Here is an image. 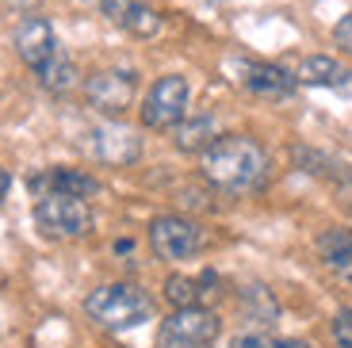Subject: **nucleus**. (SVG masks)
I'll return each mask as SVG.
<instances>
[{
  "instance_id": "2",
  "label": "nucleus",
  "mask_w": 352,
  "mask_h": 348,
  "mask_svg": "<svg viewBox=\"0 0 352 348\" xmlns=\"http://www.w3.org/2000/svg\"><path fill=\"white\" fill-rule=\"evenodd\" d=\"M85 314L100 329L123 333V329H138L153 318V303L146 291H138L134 283H104L85 298Z\"/></svg>"
},
{
  "instance_id": "17",
  "label": "nucleus",
  "mask_w": 352,
  "mask_h": 348,
  "mask_svg": "<svg viewBox=\"0 0 352 348\" xmlns=\"http://www.w3.org/2000/svg\"><path fill=\"white\" fill-rule=\"evenodd\" d=\"M38 85L46 88V92H54V96H65V92H73V85H77V65H73V58L65 50H58L50 61H46L43 69L35 73Z\"/></svg>"
},
{
  "instance_id": "11",
  "label": "nucleus",
  "mask_w": 352,
  "mask_h": 348,
  "mask_svg": "<svg viewBox=\"0 0 352 348\" xmlns=\"http://www.w3.org/2000/svg\"><path fill=\"white\" fill-rule=\"evenodd\" d=\"M27 188H31V195H80V199H92V195L100 192L96 176L80 173V168H65V165H54V168H43V173H35L31 180H27Z\"/></svg>"
},
{
  "instance_id": "1",
  "label": "nucleus",
  "mask_w": 352,
  "mask_h": 348,
  "mask_svg": "<svg viewBox=\"0 0 352 348\" xmlns=\"http://www.w3.org/2000/svg\"><path fill=\"white\" fill-rule=\"evenodd\" d=\"M203 176L222 192H256L268 180V153L261 142L245 138V134H219L203 149Z\"/></svg>"
},
{
  "instance_id": "21",
  "label": "nucleus",
  "mask_w": 352,
  "mask_h": 348,
  "mask_svg": "<svg viewBox=\"0 0 352 348\" xmlns=\"http://www.w3.org/2000/svg\"><path fill=\"white\" fill-rule=\"evenodd\" d=\"M333 39H337V46H344V50H352V12L341 19V23L333 27Z\"/></svg>"
},
{
  "instance_id": "20",
  "label": "nucleus",
  "mask_w": 352,
  "mask_h": 348,
  "mask_svg": "<svg viewBox=\"0 0 352 348\" xmlns=\"http://www.w3.org/2000/svg\"><path fill=\"white\" fill-rule=\"evenodd\" d=\"M333 340L341 348H352V310H337V318H333Z\"/></svg>"
},
{
  "instance_id": "18",
  "label": "nucleus",
  "mask_w": 352,
  "mask_h": 348,
  "mask_svg": "<svg viewBox=\"0 0 352 348\" xmlns=\"http://www.w3.org/2000/svg\"><path fill=\"white\" fill-rule=\"evenodd\" d=\"M241 310H245V318H253L256 325H268V322H276L280 306L268 298V291H264V287H249L245 295H241Z\"/></svg>"
},
{
  "instance_id": "3",
  "label": "nucleus",
  "mask_w": 352,
  "mask_h": 348,
  "mask_svg": "<svg viewBox=\"0 0 352 348\" xmlns=\"http://www.w3.org/2000/svg\"><path fill=\"white\" fill-rule=\"evenodd\" d=\"M222 333L219 314L207 306H180L161 322L157 348H211Z\"/></svg>"
},
{
  "instance_id": "4",
  "label": "nucleus",
  "mask_w": 352,
  "mask_h": 348,
  "mask_svg": "<svg viewBox=\"0 0 352 348\" xmlns=\"http://www.w3.org/2000/svg\"><path fill=\"white\" fill-rule=\"evenodd\" d=\"M35 222L46 237H85L92 230V207L80 195H38Z\"/></svg>"
},
{
  "instance_id": "14",
  "label": "nucleus",
  "mask_w": 352,
  "mask_h": 348,
  "mask_svg": "<svg viewBox=\"0 0 352 348\" xmlns=\"http://www.w3.org/2000/svg\"><path fill=\"white\" fill-rule=\"evenodd\" d=\"M318 252H322V261L333 276L352 283V230H326L318 237Z\"/></svg>"
},
{
  "instance_id": "15",
  "label": "nucleus",
  "mask_w": 352,
  "mask_h": 348,
  "mask_svg": "<svg viewBox=\"0 0 352 348\" xmlns=\"http://www.w3.org/2000/svg\"><path fill=\"white\" fill-rule=\"evenodd\" d=\"M214 138H219V127H214L211 115H195V119L184 115V119L173 127V142H176V149H184V153H203Z\"/></svg>"
},
{
  "instance_id": "8",
  "label": "nucleus",
  "mask_w": 352,
  "mask_h": 348,
  "mask_svg": "<svg viewBox=\"0 0 352 348\" xmlns=\"http://www.w3.org/2000/svg\"><path fill=\"white\" fill-rule=\"evenodd\" d=\"M12 43H16V54L23 58V65L31 73H38L54 54L62 50L58 46V35H54V27L46 16H23L12 31Z\"/></svg>"
},
{
  "instance_id": "16",
  "label": "nucleus",
  "mask_w": 352,
  "mask_h": 348,
  "mask_svg": "<svg viewBox=\"0 0 352 348\" xmlns=\"http://www.w3.org/2000/svg\"><path fill=\"white\" fill-rule=\"evenodd\" d=\"M219 279H214V272H203L199 279L192 276H168L165 279V298L180 310V306H203V295H207V287H214Z\"/></svg>"
},
{
  "instance_id": "22",
  "label": "nucleus",
  "mask_w": 352,
  "mask_h": 348,
  "mask_svg": "<svg viewBox=\"0 0 352 348\" xmlns=\"http://www.w3.org/2000/svg\"><path fill=\"white\" fill-rule=\"evenodd\" d=\"M8 188H12V173L4 165H0V203L8 199Z\"/></svg>"
},
{
  "instance_id": "10",
  "label": "nucleus",
  "mask_w": 352,
  "mask_h": 348,
  "mask_svg": "<svg viewBox=\"0 0 352 348\" xmlns=\"http://www.w3.org/2000/svg\"><path fill=\"white\" fill-rule=\"evenodd\" d=\"M100 12L134 39H153L161 31V16L150 0H100Z\"/></svg>"
},
{
  "instance_id": "19",
  "label": "nucleus",
  "mask_w": 352,
  "mask_h": 348,
  "mask_svg": "<svg viewBox=\"0 0 352 348\" xmlns=\"http://www.w3.org/2000/svg\"><path fill=\"white\" fill-rule=\"evenodd\" d=\"M230 348H310L307 340H295V337H268V333H245L238 337Z\"/></svg>"
},
{
  "instance_id": "6",
  "label": "nucleus",
  "mask_w": 352,
  "mask_h": 348,
  "mask_svg": "<svg viewBox=\"0 0 352 348\" xmlns=\"http://www.w3.org/2000/svg\"><path fill=\"white\" fill-rule=\"evenodd\" d=\"M134 92H138V73L131 69H100L85 80L88 107L100 115H111V119L134 104Z\"/></svg>"
},
{
  "instance_id": "7",
  "label": "nucleus",
  "mask_w": 352,
  "mask_h": 348,
  "mask_svg": "<svg viewBox=\"0 0 352 348\" xmlns=\"http://www.w3.org/2000/svg\"><path fill=\"white\" fill-rule=\"evenodd\" d=\"M150 245L161 261L180 264V261H192L195 252L203 249V237H199V226L188 222V218L161 215V218H153V226H150Z\"/></svg>"
},
{
  "instance_id": "23",
  "label": "nucleus",
  "mask_w": 352,
  "mask_h": 348,
  "mask_svg": "<svg viewBox=\"0 0 352 348\" xmlns=\"http://www.w3.org/2000/svg\"><path fill=\"white\" fill-rule=\"evenodd\" d=\"M4 4H12V8H23V12H31V8H38L43 0H4Z\"/></svg>"
},
{
  "instance_id": "12",
  "label": "nucleus",
  "mask_w": 352,
  "mask_h": 348,
  "mask_svg": "<svg viewBox=\"0 0 352 348\" xmlns=\"http://www.w3.org/2000/svg\"><path fill=\"white\" fill-rule=\"evenodd\" d=\"M138 138H134L126 127L119 122H100L88 131V153L104 161V165H131L134 157H138Z\"/></svg>"
},
{
  "instance_id": "5",
  "label": "nucleus",
  "mask_w": 352,
  "mask_h": 348,
  "mask_svg": "<svg viewBox=\"0 0 352 348\" xmlns=\"http://www.w3.org/2000/svg\"><path fill=\"white\" fill-rule=\"evenodd\" d=\"M188 96H192L188 77H180V73L161 77L157 85L146 92V104H142V122H146L150 131H173L176 122L188 115Z\"/></svg>"
},
{
  "instance_id": "13",
  "label": "nucleus",
  "mask_w": 352,
  "mask_h": 348,
  "mask_svg": "<svg viewBox=\"0 0 352 348\" xmlns=\"http://www.w3.org/2000/svg\"><path fill=\"white\" fill-rule=\"evenodd\" d=\"M299 85H314V88H333V92H352V69H344L341 61H333L329 54H310L299 61L295 69Z\"/></svg>"
},
{
  "instance_id": "9",
  "label": "nucleus",
  "mask_w": 352,
  "mask_h": 348,
  "mask_svg": "<svg viewBox=\"0 0 352 348\" xmlns=\"http://www.w3.org/2000/svg\"><path fill=\"white\" fill-rule=\"evenodd\" d=\"M234 73H238V85L261 100H287L295 96V85H299L295 73L280 69L272 61H234Z\"/></svg>"
}]
</instances>
